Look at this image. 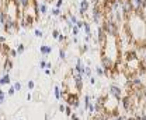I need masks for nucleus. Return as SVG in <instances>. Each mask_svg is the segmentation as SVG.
I'll use <instances>...</instances> for the list:
<instances>
[{
  "mask_svg": "<svg viewBox=\"0 0 146 120\" xmlns=\"http://www.w3.org/2000/svg\"><path fill=\"white\" fill-rule=\"evenodd\" d=\"M79 31H80V30H79V28H77L76 25H74V27L72 28V30H70V32H72L73 36H77V35H79Z\"/></svg>",
  "mask_w": 146,
  "mask_h": 120,
  "instance_id": "c85d7f7f",
  "label": "nucleus"
},
{
  "mask_svg": "<svg viewBox=\"0 0 146 120\" xmlns=\"http://www.w3.org/2000/svg\"><path fill=\"white\" fill-rule=\"evenodd\" d=\"M4 95H6V92H4V91L0 88V96H4Z\"/></svg>",
  "mask_w": 146,
  "mask_h": 120,
  "instance_id": "49530a36",
  "label": "nucleus"
},
{
  "mask_svg": "<svg viewBox=\"0 0 146 120\" xmlns=\"http://www.w3.org/2000/svg\"><path fill=\"white\" fill-rule=\"evenodd\" d=\"M13 66H14L13 60H11L10 57H6V59H4V63H3V70H4V74H6V73H9L10 70L13 69Z\"/></svg>",
  "mask_w": 146,
  "mask_h": 120,
  "instance_id": "9b49d317",
  "label": "nucleus"
},
{
  "mask_svg": "<svg viewBox=\"0 0 146 120\" xmlns=\"http://www.w3.org/2000/svg\"><path fill=\"white\" fill-rule=\"evenodd\" d=\"M89 43H83L82 46H80V53H87L89 52Z\"/></svg>",
  "mask_w": 146,
  "mask_h": 120,
  "instance_id": "b1692460",
  "label": "nucleus"
},
{
  "mask_svg": "<svg viewBox=\"0 0 146 120\" xmlns=\"http://www.w3.org/2000/svg\"><path fill=\"white\" fill-rule=\"evenodd\" d=\"M54 94H55V98H56L58 101H59V99L62 98V92H60V87H59V85H55Z\"/></svg>",
  "mask_w": 146,
  "mask_h": 120,
  "instance_id": "dca6fc26",
  "label": "nucleus"
},
{
  "mask_svg": "<svg viewBox=\"0 0 146 120\" xmlns=\"http://www.w3.org/2000/svg\"><path fill=\"white\" fill-rule=\"evenodd\" d=\"M65 109H66V105H63V103H60V105H59V108H58V110H59L60 113H63V112H65Z\"/></svg>",
  "mask_w": 146,
  "mask_h": 120,
  "instance_id": "c9c22d12",
  "label": "nucleus"
},
{
  "mask_svg": "<svg viewBox=\"0 0 146 120\" xmlns=\"http://www.w3.org/2000/svg\"><path fill=\"white\" fill-rule=\"evenodd\" d=\"M48 6H46V1H41L38 3V14H46L48 13Z\"/></svg>",
  "mask_w": 146,
  "mask_h": 120,
  "instance_id": "f8f14e48",
  "label": "nucleus"
},
{
  "mask_svg": "<svg viewBox=\"0 0 146 120\" xmlns=\"http://www.w3.org/2000/svg\"><path fill=\"white\" fill-rule=\"evenodd\" d=\"M101 67L106 70V71H110L111 73V70H112V67H114V62L111 60V59H108V57H106V56H101Z\"/></svg>",
  "mask_w": 146,
  "mask_h": 120,
  "instance_id": "6e6552de",
  "label": "nucleus"
},
{
  "mask_svg": "<svg viewBox=\"0 0 146 120\" xmlns=\"http://www.w3.org/2000/svg\"><path fill=\"white\" fill-rule=\"evenodd\" d=\"M1 116H3V113H1V110H0V117H1Z\"/></svg>",
  "mask_w": 146,
  "mask_h": 120,
  "instance_id": "8fccbe9b",
  "label": "nucleus"
},
{
  "mask_svg": "<svg viewBox=\"0 0 146 120\" xmlns=\"http://www.w3.org/2000/svg\"><path fill=\"white\" fill-rule=\"evenodd\" d=\"M0 54H1V49H0Z\"/></svg>",
  "mask_w": 146,
  "mask_h": 120,
  "instance_id": "3c124183",
  "label": "nucleus"
},
{
  "mask_svg": "<svg viewBox=\"0 0 146 120\" xmlns=\"http://www.w3.org/2000/svg\"><path fill=\"white\" fill-rule=\"evenodd\" d=\"M16 56H17V50L16 49H11L10 53H9V57H16Z\"/></svg>",
  "mask_w": 146,
  "mask_h": 120,
  "instance_id": "e433bc0d",
  "label": "nucleus"
},
{
  "mask_svg": "<svg viewBox=\"0 0 146 120\" xmlns=\"http://www.w3.org/2000/svg\"><path fill=\"white\" fill-rule=\"evenodd\" d=\"M39 52H41L44 56H48V54L52 53V48L48 46V45H41V46H39Z\"/></svg>",
  "mask_w": 146,
  "mask_h": 120,
  "instance_id": "4468645a",
  "label": "nucleus"
},
{
  "mask_svg": "<svg viewBox=\"0 0 146 120\" xmlns=\"http://www.w3.org/2000/svg\"><path fill=\"white\" fill-rule=\"evenodd\" d=\"M34 34H35L36 38H42V36H44V32H42L41 30H38V28H36L35 31H34Z\"/></svg>",
  "mask_w": 146,
  "mask_h": 120,
  "instance_id": "2f4dec72",
  "label": "nucleus"
},
{
  "mask_svg": "<svg viewBox=\"0 0 146 120\" xmlns=\"http://www.w3.org/2000/svg\"><path fill=\"white\" fill-rule=\"evenodd\" d=\"M142 113H143V115L146 116V106H143V110H142Z\"/></svg>",
  "mask_w": 146,
  "mask_h": 120,
  "instance_id": "de8ad7c7",
  "label": "nucleus"
},
{
  "mask_svg": "<svg viewBox=\"0 0 146 120\" xmlns=\"http://www.w3.org/2000/svg\"><path fill=\"white\" fill-rule=\"evenodd\" d=\"M58 41H59L60 43H66V41H68V36H66L65 34H62V32H60L59 38H58Z\"/></svg>",
  "mask_w": 146,
  "mask_h": 120,
  "instance_id": "a878e982",
  "label": "nucleus"
},
{
  "mask_svg": "<svg viewBox=\"0 0 146 120\" xmlns=\"http://www.w3.org/2000/svg\"><path fill=\"white\" fill-rule=\"evenodd\" d=\"M101 56H106L111 59L114 63L119 60V43H118V36H111L107 35V39L101 48Z\"/></svg>",
  "mask_w": 146,
  "mask_h": 120,
  "instance_id": "f257e3e1",
  "label": "nucleus"
},
{
  "mask_svg": "<svg viewBox=\"0 0 146 120\" xmlns=\"http://www.w3.org/2000/svg\"><path fill=\"white\" fill-rule=\"evenodd\" d=\"M97 84V80L94 77H90V85H96Z\"/></svg>",
  "mask_w": 146,
  "mask_h": 120,
  "instance_id": "58836bf2",
  "label": "nucleus"
},
{
  "mask_svg": "<svg viewBox=\"0 0 146 120\" xmlns=\"http://www.w3.org/2000/svg\"><path fill=\"white\" fill-rule=\"evenodd\" d=\"M65 113L68 115V116H72V113H73V110H72V106H66V109H65Z\"/></svg>",
  "mask_w": 146,
  "mask_h": 120,
  "instance_id": "c756f323",
  "label": "nucleus"
},
{
  "mask_svg": "<svg viewBox=\"0 0 146 120\" xmlns=\"http://www.w3.org/2000/svg\"><path fill=\"white\" fill-rule=\"evenodd\" d=\"M46 63H48V62H45V60H41V62H39V67H41L42 70H45V69H46Z\"/></svg>",
  "mask_w": 146,
  "mask_h": 120,
  "instance_id": "f704fd0d",
  "label": "nucleus"
},
{
  "mask_svg": "<svg viewBox=\"0 0 146 120\" xmlns=\"http://www.w3.org/2000/svg\"><path fill=\"white\" fill-rule=\"evenodd\" d=\"M59 59L60 60H66V49L65 48H60L59 49Z\"/></svg>",
  "mask_w": 146,
  "mask_h": 120,
  "instance_id": "aec40b11",
  "label": "nucleus"
},
{
  "mask_svg": "<svg viewBox=\"0 0 146 120\" xmlns=\"http://www.w3.org/2000/svg\"><path fill=\"white\" fill-rule=\"evenodd\" d=\"M96 74L100 75V77H103V75H104V69H103L101 66H97V67H96Z\"/></svg>",
  "mask_w": 146,
  "mask_h": 120,
  "instance_id": "393cba45",
  "label": "nucleus"
},
{
  "mask_svg": "<svg viewBox=\"0 0 146 120\" xmlns=\"http://www.w3.org/2000/svg\"><path fill=\"white\" fill-rule=\"evenodd\" d=\"M16 50H17V56H18V54H23V53H24V50H25V46H24V43H18V45H17V49H16Z\"/></svg>",
  "mask_w": 146,
  "mask_h": 120,
  "instance_id": "412c9836",
  "label": "nucleus"
},
{
  "mask_svg": "<svg viewBox=\"0 0 146 120\" xmlns=\"http://www.w3.org/2000/svg\"><path fill=\"white\" fill-rule=\"evenodd\" d=\"M72 41H73V43H79V38L77 36H73Z\"/></svg>",
  "mask_w": 146,
  "mask_h": 120,
  "instance_id": "37998d69",
  "label": "nucleus"
},
{
  "mask_svg": "<svg viewBox=\"0 0 146 120\" xmlns=\"http://www.w3.org/2000/svg\"><path fill=\"white\" fill-rule=\"evenodd\" d=\"M63 98L66 99L68 105L72 106L73 109H79V108H80V101H79V95H77V94H69V92H65V94H63Z\"/></svg>",
  "mask_w": 146,
  "mask_h": 120,
  "instance_id": "20e7f679",
  "label": "nucleus"
},
{
  "mask_svg": "<svg viewBox=\"0 0 146 120\" xmlns=\"http://www.w3.org/2000/svg\"><path fill=\"white\" fill-rule=\"evenodd\" d=\"M84 69H86V66H84V63H83V60L80 59V57H77V60H76V64H74V73H79V74H82V75H84Z\"/></svg>",
  "mask_w": 146,
  "mask_h": 120,
  "instance_id": "9d476101",
  "label": "nucleus"
},
{
  "mask_svg": "<svg viewBox=\"0 0 146 120\" xmlns=\"http://www.w3.org/2000/svg\"><path fill=\"white\" fill-rule=\"evenodd\" d=\"M91 3H94V6H97L98 3H100V0H90Z\"/></svg>",
  "mask_w": 146,
  "mask_h": 120,
  "instance_id": "a18cd8bd",
  "label": "nucleus"
},
{
  "mask_svg": "<svg viewBox=\"0 0 146 120\" xmlns=\"http://www.w3.org/2000/svg\"><path fill=\"white\" fill-rule=\"evenodd\" d=\"M27 88H28V89H34V88H35V83H34V81H28V83H27Z\"/></svg>",
  "mask_w": 146,
  "mask_h": 120,
  "instance_id": "72a5a7b5",
  "label": "nucleus"
},
{
  "mask_svg": "<svg viewBox=\"0 0 146 120\" xmlns=\"http://www.w3.org/2000/svg\"><path fill=\"white\" fill-rule=\"evenodd\" d=\"M25 99H27V101H31V99H33V95L28 92V94H27V96H25Z\"/></svg>",
  "mask_w": 146,
  "mask_h": 120,
  "instance_id": "79ce46f5",
  "label": "nucleus"
},
{
  "mask_svg": "<svg viewBox=\"0 0 146 120\" xmlns=\"http://www.w3.org/2000/svg\"><path fill=\"white\" fill-rule=\"evenodd\" d=\"M91 20L96 24H98V25L103 22V20H104V10H103V7L100 4L93 7V10H91Z\"/></svg>",
  "mask_w": 146,
  "mask_h": 120,
  "instance_id": "7ed1b4c3",
  "label": "nucleus"
},
{
  "mask_svg": "<svg viewBox=\"0 0 146 120\" xmlns=\"http://www.w3.org/2000/svg\"><path fill=\"white\" fill-rule=\"evenodd\" d=\"M90 9V0H80L79 3V14L84 17V14L89 11Z\"/></svg>",
  "mask_w": 146,
  "mask_h": 120,
  "instance_id": "1a4fd4ad",
  "label": "nucleus"
},
{
  "mask_svg": "<svg viewBox=\"0 0 146 120\" xmlns=\"http://www.w3.org/2000/svg\"><path fill=\"white\" fill-rule=\"evenodd\" d=\"M44 73H45L46 75H51V73H52V71H51L49 69H45V70H44Z\"/></svg>",
  "mask_w": 146,
  "mask_h": 120,
  "instance_id": "c03bdc74",
  "label": "nucleus"
},
{
  "mask_svg": "<svg viewBox=\"0 0 146 120\" xmlns=\"http://www.w3.org/2000/svg\"><path fill=\"white\" fill-rule=\"evenodd\" d=\"M6 20H7V14H6L4 10H1V11H0V25H4Z\"/></svg>",
  "mask_w": 146,
  "mask_h": 120,
  "instance_id": "6ab92c4d",
  "label": "nucleus"
},
{
  "mask_svg": "<svg viewBox=\"0 0 146 120\" xmlns=\"http://www.w3.org/2000/svg\"><path fill=\"white\" fill-rule=\"evenodd\" d=\"M14 94H16V89H14L13 87H10V88H9V91H7V95H9V96H13Z\"/></svg>",
  "mask_w": 146,
  "mask_h": 120,
  "instance_id": "473e14b6",
  "label": "nucleus"
},
{
  "mask_svg": "<svg viewBox=\"0 0 146 120\" xmlns=\"http://www.w3.org/2000/svg\"><path fill=\"white\" fill-rule=\"evenodd\" d=\"M83 77H93V71H91V69H90V66H86V69H84V75Z\"/></svg>",
  "mask_w": 146,
  "mask_h": 120,
  "instance_id": "4be33fe9",
  "label": "nucleus"
},
{
  "mask_svg": "<svg viewBox=\"0 0 146 120\" xmlns=\"http://www.w3.org/2000/svg\"><path fill=\"white\" fill-rule=\"evenodd\" d=\"M83 31L86 32V35L91 36V27H90V24H89L87 21H84V24H83Z\"/></svg>",
  "mask_w": 146,
  "mask_h": 120,
  "instance_id": "2eb2a0df",
  "label": "nucleus"
},
{
  "mask_svg": "<svg viewBox=\"0 0 146 120\" xmlns=\"http://www.w3.org/2000/svg\"><path fill=\"white\" fill-rule=\"evenodd\" d=\"M143 106H146V96H145V99H143Z\"/></svg>",
  "mask_w": 146,
  "mask_h": 120,
  "instance_id": "09e8293b",
  "label": "nucleus"
},
{
  "mask_svg": "<svg viewBox=\"0 0 146 120\" xmlns=\"http://www.w3.org/2000/svg\"><path fill=\"white\" fill-rule=\"evenodd\" d=\"M18 120H23V119H18Z\"/></svg>",
  "mask_w": 146,
  "mask_h": 120,
  "instance_id": "603ef678",
  "label": "nucleus"
},
{
  "mask_svg": "<svg viewBox=\"0 0 146 120\" xmlns=\"http://www.w3.org/2000/svg\"><path fill=\"white\" fill-rule=\"evenodd\" d=\"M91 41V36H89V35H84V43H89Z\"/></svg>",
  "mask_w": 146,
  "mask_h": 120,
  "instance_id": "ea45409f",
  "label": "nucleus"
},
{
  "mask_svg": "<svg viewBox=\"0 0 146 120\" xmlns=\"http://www.w3.org/2000/svg\"><path fill=\"white\" fill-rule=\"evenodd\" d=\"M90 103H91V96L89 94H86L84 95V110H87V108H89Z\"/></svg>",
  "mask_w": 146,
  "mask_h": 120,
  "instance_id": "a211bd4d",
  "label": "nucleus"
},
{
  "mask_svg": "<svg viewBox=\"0 0 146 120\" xmlns=\"http://www.w3.org/2000/svg\"><path fill=\"white\" fill-rule=\"evenodd\" d=\"M63 1H65V0H56V3H55V7H56V9H62V6H63Z\"/></svg>",
  "mask_w": 146,
  "mask_h": 120,
  "instance_id": "7c9ffc66",
  "label": "nucleus"
},
{
  "mask_svg": "<svg viewBox=\"0 0 146 120\" xmlns=\"http://www.w3.org/2000/svg\"><path fill=\"white\" fill-rule=\"evenodd\" d=\"M6 39H7V38H6L4 35H0V45H3V43H6Z\"/></svg>",
  "mask_w": 146,
  "mask_h": 120,
  "instance_id": "4c0bfd02",
  "label": "nucleus"
},
{
  "mask_svg": "<svg viewBox=\"0 0 146 120\" xmlns=\"http://www.w3.org/2000/svg\"><path fill=\"white\" fill-rule=\"evenodd\" d=\"M3 30L6 31V34H14V32L18 31V22L7 18L6 22H4V25H3Z\"/></svg>",
  "mask_w": 146,
  "mask_h": 120,
  "instance_id": "423d86ee",
  "label": "nucleus"
},
{
  "mask_svg": "<svg viewBox=\"0 0 146 120\" xmlns=\"http://www.w3.org/2000/svg\"><path fill=\"white\" fill-rule=\"evenodd\" d=\"M51 35H52V38H54V39H58V38H59V35H60V31L55 28V30H52V32H51Z\"/></svg>",
  "mask_w": 146,
  "mask_h": 120,
  "instance_id": "bb28decb",
  "label": "nucleus"
},
{
  "mask_svg": "<svg viewBox=\"0 0 146 120\" xmlns=\"http://www.w3.org/2000/svg\"><path fill=\"white\" fill-rule=\"evenodd\" d=\"M60 14H62V9H56V7L51 9V16L52 17H59Z\"/></svg>",
  "mask_w": 146,
  "mask_h": 120,
  "instance_id": "f3484780",
  "label": "nucleus"
},
{
  "mask_svg": "<svg viewBox=\"0 0 146 120\" xmlns=\"http://www.w3.org/2000/svg\"><path fill=\"white\" fill-rule=\"evenodd\" d=\"M10 83H11V78H10V74L9 73H6V74H3L0 77V85H7Z\"/></svg>",
  "mask_w": 146,
  "mask_h": 120,
  "instance_id": "ddd939ff",
  "label": "nucleus"
},
{
  "mask_svg": "<svg viewBox=\"0 0 146 120\" xmlns=\"http://www.w3.org/2000/svg\"><path fill=\"white\" fill-rule=\"evenodd\" d=\"M87 110H89V113H90V115H94V113H96V105H94V102H91L90 105H89Z\"/></svg>",
  "mask_w": 146,
  "mask_h": 120,
  "instance_id": "5701e85b",
  "label": "nucleus"
},
{
  "mask_svg": "<svg viewBox=\"0 0 146 120\" xmlns=\"http://www.w3.org/2000/svg\"><path fill=\"white\" fill-rule=\"evenodd\" d=\"M70 119H72V120H80V117H79L77 115H74V113H72V116H70Z\"/></svg>",
  "mask_w": 146,
  "mask_h": 120,
  "instance_id": "a19ab883",
  "label": "nucleus"
},
{
  "mask_svg": "<svg viewBox=\"0 0 146 120\" xmlns=\"http://www.w3.org/2000/svg\"><path fill=\"white\" fill-rule=\"evenodd\" d=\"M72 80L74 81V85H76V91L77 92H80L82 89H83V75L82 74H79V73H72Z\"/></svg>",
  "mask_w": 146,
  "mask_h": 120,
  "instance_id": "0eeeda50",
  "label": "nucleus"
},
{
  "mask_svg": "<svg viewBox=\"0 0 146 120\" xmlns=\"http://www.w3.org/2000/svg\"><path fill=\"white\" fill-rule=\"evenodd\" d=\"M101 28L103 31L106 32V35H111V36H118L119 34V28H118V24L112 20L108 18H104L103 22H101Z\"/></svg>",
  "mask_w": 146,
  "mask_h": 120,
  "instance_id": "f03ea898",
  "label": "nucleus"
},
{
  "mask_svg": "<svg viewBox=\"0 0 146 120\" xmlns=\"http://www.w3.org/2000/svg\"><path fill=\"white\" fill-rule=\"evenodd\" d=\"M13 88L16 89V92H20V91H21V83H18V81H16V83L13 84Z\"/></svg>",
  "mask_w": 146,
  "mask_h": 120,
  "instance_id": "cd10ccee",
  "label": "nucleus"
},
{
  "mask_svg": "<svg viewBox=\"0 0 146 120\" xmlns=\"http://www.w3.org/2000/svg\"><path fill=\"white\" fill-rule=\"evenodd\" d=\"M108 95H111L112 98H115L117 101H119L121 102V99H122V96H124V94H122V88L119 85H117V84H111L108 88Z\"/></svg>",
  "mask_w": 146,
  "mask_h": 120,
  "instance_id": "39448f33",
  "label": "nucleus"
}]
</instances>
